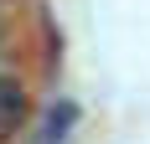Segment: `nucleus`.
Here are the masks:
<instances>
[{
	"label": "nucleus",
	"mask_w": 150,
	"mask_h": 144,
	"mask_svg": "<svg viewBox=\"0 0 150 144\" xmlns=\"http://www.w3.org/2000/svg\"><path fill=\"white\" fill-rule=\"evenodd\" d=\"M31 113V103H26V87L16 82V77H0V144L11 139L21 124H26Z\"/></svg>",
	"instance_id": "1"
},
{
	"label": "nucleus",
	"mask_w": 150,
	"mask_h": 144,
	"mask_svg": "<svg viewBox=\"0 0 150 144\" xmlns=\"http://www.w3.org/2000/svg\"><path fill=\"white\" fill-rule=\"evenodd\" d=\"M73 124H78V108H73L67 98H57L52 108H47V118H42V129H36V139H31V144H67Z\"/></svg>",
	"instance_id": "2"
}]
</instances>
